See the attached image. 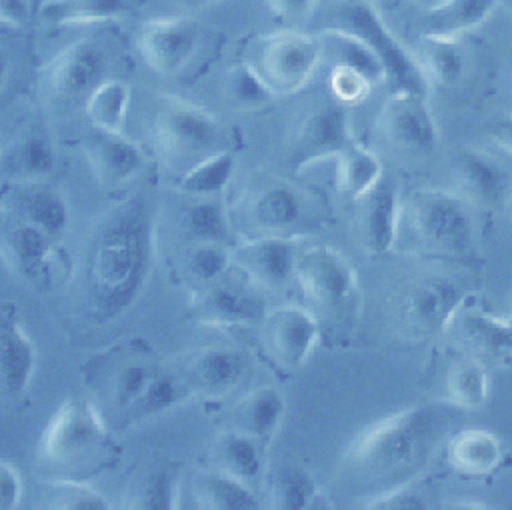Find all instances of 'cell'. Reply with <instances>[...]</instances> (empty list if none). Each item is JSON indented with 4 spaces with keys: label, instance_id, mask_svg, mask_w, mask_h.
<instances>
[{
    "label": "cell",
    "instance_id": "ab89813d",
    "mask_svg": "<svg viewBox=\"0 0 512 510\" xmlns=\"http://www.w3.org/2000/svg\"><path fill=\"white\" fill-rule=\"evenodd\" d=\"M236 160L234 154L224 148L202 162L188 168L182 176H178V192L184 196H202V198H218L234 176Z\"/></svg>",
    "mask_w": 512,
    "mask_h": 510
},
{
    "label": "cell",
    "instance_id": "cb8c5ba5",
    "mask_svg": "<svg viewBox=\"0 0 512 510\" xmlns=\"http://www.w3.org/2000/svg\"><path fill=\"white\" fill-rule=\"evenodd\" d=\"M454 176L460 194L480 208L508 204L512 192V172L494 156L478 148H460L454 158Z\"/></svg>",
    "mask_w": 512,
    "mask_h": 510
},
{
    "label": "cell",
    "instance_id": "1f68e13d",
    "mask_svg": "<svg viewBox=\"0 0 512 510\" xmlns=\"http://www.w3.org/2000/svg\"><path fill=\"white\" fill-rule=\"evenodd\" d=\"M446 458L466 476H484L500 464L502 446L490 430L466 428L446 440Z\"/></svg>",
    "mask_w": 512,
    "mask_h": 510
},
{
    "label": "cell",
    "instance_id": "ba28073f",
    "mask_svg": "<svg viewBox=\"0 0 512 510\" xmlns=\"http://www.w3.org/2000/svg\"><path fill=\"white\" fill-rule=\"evenodd\" d=\"M160 368L138 340L96 356L88 364L86 378L96 390L98 402H104V408H100L104 418L110 412L118 418V424L140 420L144 396Z\"/></svg>",
    "mask_w": 512,
    "mask_h": 510
},
{
    "label": "cell",
    "instance_id": "7402d4cb",
    "mask_svg": "<svg viewBox=\"0 0 512 510\" xmlns=\"http://www.w3.org/2000/svg\"><path fill=\"white\" fill-rule=\"evenodd\" d=\"M82 150L92 176L106 188L130 182L142 172L146 164L140 146L124 136V132L116 130L90 126V132L84 136Z\"/></svg>",
    "mask_w": 512,
    "mask_h": 510
},
{
    "label": "cell",
    "instance_id": "f35d334b",
    "mask_svg": "<svg viewBox=\"0 0 512 510\" xmlns=\"http://www.w3.org/2000/svg\"><path fill=\"white\" fill-rule=\"evenodd\" d=\"M488 398V368L470 356H460L446 372L444 400L458 410H476Z\"/></svg>",
    "mask_w": 512,
    "mask_h": 510
},
{
    "label": "cell",
    "instance_id": "7c38bea8",
    "mask_svg": "<svg viewBox=\"0 0 512 510\" xmlns=\"http://www.w3.org/2000/svg\"><path fill=\"white\" fill-rule=\"evenodd\" d=\"M354 142L346 104L332 100L310 108L296 124L288 142V166L300 172L326 158H336Z\"/></svg>",
    "mask_w": 512,
    "mask_h": 510
},
{
    "label": "cell",
    "instance_id": "ac0fdd59",
    "mask_svg": "<svg viewBox=\"0 0 512 510\" xmlns=\"http://www.w3.org/2000/svg\"><path fill=\"white\" fill-rule=\"evenodd\" d=\"M200 38V24L192 16H156L140 24L138 50L150 70L174 76L194 58Z\"/></svg>",
    "mask_w": 512,
    "mask_h": 510
},
{
    "label": "cell",
    "instance_id": "52a82bcc",
    "mask_svg": "<svg viewBox=\"0 0 512 510\" xmlns=\"http://www.w3.org/2000/svg\"><path fill=\"white\" fill-rule=\"evenodd\" d=\"M328 24L364 40L382 60L386 70L388 92H414L428 96L426 82L414 52L408 50L386 26L380 10L368 0H334L328 8Z\"/></svg>",
    "mask_w": 512,
    "mask_h": 510
},
{
    "label": "cell",
    "instance_id": "4fadbf2b",
    "mask_svg": "<svg viewBox=\"0 0 512 510\" xmlns=\"http://www.w3.org/2000/svg\"><path fill=\"white\" fill-rule=\"evenodd\" d=\"M444 336L454 346L486 368H502L512 364V322L496 318L470 296L458 306L450 318Z\"/></svg>",
    "mask_w": 512,
    "mask_h": 510
},
{
    "label": "cell",
    "instance_id": "db71d44e",
    "mask_svg": "<svg viewBox=\"0 0 512 510\" xmlns=\"http://www.w3.org/2000/svg\"><path fill=\"white\" fill-rule=\"evenodd\" d=\"M416 2H418V6H420L422 10H430V8L440 6V4L446 2V0H416Z\"/></svg>",
    "mask_w": 512,
    "mask_h": 510
},
{
    "label": "cell",
    "instance_id": "f1b7e54d",
    "mask_svg": "<svg viewBox=\"0 0 512 510\" xmlns=\"http://www.w3.org/2000/svg\"><path fill=\"white\" fill-rule=\"evenodd\" d=\"M192 496L202 510H258L262 502L250 488V484L216 470L212 466L202 468L192 478Z\"/></svg>",
    "mask_w": 512,
    "mask_h": 510
},
{
    "label": "cell",
    "instance_id": "e575fe53",
    "mask_svg": "<svg viewBox=\"0 0 512 510\" xmlns=\"http://www.w3.org/2000/svg\"><path fill=\"white\" fill-rule=\"evenodd\" d=\"M316 36L322 44V56L328 52L332 56V64H344L358 70L372 82V86L386 84L384 64L364 40L338 28H320Z\"/></svg>",
    "mask_w": 512,
    "mask_h": 510
},
{
    "label": "cell",
    "instance_id": "7bdbcfd3",
    "mask_svg": "<svg viewBox=\"0 0 512 510\" xmlns=\"http://www.w3.org/2000/svg\"><path fill=\"white\" fill-rule=\"evenodd\" d=\"M130 96V86L126 82L104 78L84 102L90 126L122 132L130 108Z\"/></svg>",
    "mask_w": 512,
    "mask_h": 510
},
{
    "label": "cell",
    "instance_id": "9a60e30c",
    "mask_svg": "<svg viewBox=\"0 0 512 510\" xmlns=\"http://www.w3.org/2000/svg\"><path fill=\"white\" fill-rule=\"evenodd\" d=\"M260 342L266 356L280 370H298L314 350L320 324L312 310L284 304L264 312L260 320Z\"/></svg>",
    "mask_w": 512,
    "mask_h": 510
},
{
    "label": "cell",
    "instance_id": "8992f818",
    "mask_svg": "<svg viewBox=\"0 0 512 510\" xmlns=\"http://www.w3.org/2000/svg\"><path fill=\"white\" fill-rule=\"evenodd\" d=\"M466 286L444 272H420L400 282L388 300L390 324L410 342L430 340L446 332L458 306L468 298Z\"/></svg>",
    "mask_w": 512,
    "mask_h": 510
},
{
    "label": "cell",
    "instance_id": "681fc988",
    "mask_svg": "<svg viewBox=\"0 0 512 510\" xmlns=\"http://www.w3.org/2000/svg\"><path fill=\"white\" fill-rule=\"evenodd\" d=\"M30 20V0H0V22L6 26H26Z\"/></svg>",
    "mask_w": 512,
    "mask_h": 510
},
{
    "label": "cell",
    "instance_id": "816d5d0a",
    "mask_svg": "<svg viewBox=\"0 0 512 510\" xmlns=\"http://www.w3.org/2000/svg\"><path fill=\"white\" fill-rule=\"evenodd\" d=\"M8 58H6V54L0 50V90L4 88V84H6V78H8Z\"/></svg>",
    "mask_w": 512,
    "mask_h": 510
},
{
    "label": "cell",
    "instance_id": "4dcf8cb0",
    "mask_svg": "<svg viewBox=\"0 0 512 510\" xmlns=\"http://www.w3.org/2000/svg\"><path fill=\"white\" fill-rule=\"evenodd\" d=\"M180 482L178 470L170 462L144 466L126 490V508L136 510H174L178 508Z\"/></svg>",
    "mask_w": 512,
    "mask_h": 510
},
{
    "label": "cell",
    "instance_id": "bcb514c9",
    "mask_svg": "<svg viewBox=\"0 0 512 510\" xmlns=\"http://www.w3.org/2000/svg\"><path fill=\"white\" fill-rule=\"evenodd\" d=\"M328 86L332 98L342 104L362 102L372 90V82L364 74L344 64H332L328 74Z\"/></svg>",
    "mask_w": 512,
    "mask_h": 510
},
{
    "label": "cell",
    "instance_id": "f6af8a7d",
    "mask_svg": "<svg viewBox=\"0 0 512 510\" xmlns=\"http://www.w3.org/2000/svg\"><path fill=\"white\" fill-rule=\"evenodd\" d=\"M46 508L58 510H106L110 504L90 484L78 478H56L42 486Z\"/></svg>",
    "mask_w": 512,
    "mask_h": 510
},
{
    "label": "cell",
    "instance_id": "d590c367",
    "mask_svg": "<svg viewBox=\"0 0 512 510\" xmlns=\"http://www.w3.org/2000/svg\"><path fill=\"white\" fill-rule=\"evenodd\" d=\"M178 268L184 280L198 290L232 270V248L216 240L186 242L178 256Z\"/></svg>",
    "mask_w": 512,
    "mask_h": 510
},
{
    "label": "cell",
    "instance_id": "7a4b0ae2",
    "mask_svg": "<svg viewBox=\"0 0 512 510\" xmlns=\"http://www.w3.org/2000/svg\"><path fill=\"white\" fill-rule=\"evenodd\" d=\"M456 410L446 400L412 404L376 420L352 440L340 470L364 508L416 480L452 436Z\"/></svg>",
    "mask_w": 512,
    "mask_h": 510
},
{
    "label": "cell",
    "instance_id": "ee69618b",
    "mask_svg": "<svg viewBox=\"0 0 512 510\" xmlns=\"http://www.w3.org/2000/svg\"><path fill=\"white\" fill-rule=\"evenodd\" d=\"M224 98L232 108L258 110L276 100L274 92L266 86L250 62L234 64L224 78Z\"/></svg>",
    "mask_w": 512,
    "mask_h": 510
},
{
    "label": "cell",
    "instance_id": "11a10c76",
    "mask_svg": "<svg viewBox=\"0 0 512 510\" xmlns=\"http://www.w3.org/2000/svg\"><path fill=\"white\" fill-rule=\"evenodd\" d=\"M368 2H372V4L380 10V8H392V6H396L400 0H368Z\"/></svg>",
    "mask_w": 512,
    "mask_h": 510
},
{
    "label": "cell",
    "instance_id": "d6986e66",
    "mask_svg": "<svg viewBox=\"0 0 512 510\" xmlns=\"http://www.w3.org/2000/svg\"><path fill=\"white\" fill-rule=\"evenodd\" d=\"M56 242L40 224L0 204V258L12 274L24 280L40 278Z\"/></svg>",
    "mask_w": 512,
    "mask_h": 510
},
{
    "label": "cell",
    "instance_id": "9f6ffc18",
    "mask_svg": "<svg viewBox=\"0 0 512 510\" xmlns=\"http://www.w3.org/2000/svg\"><path fill=\"white\" fill-rule=\"evenodd\" d=\"M498 4H504L508 10H512V0H498Z\"/></svg>",
    "mask_w": 512,
    "mask_h": 510
},
{
    "label": "cell",
    "instance_id": "91938a15",
    "mask_svg": "<svg viewBox=\"0 0 512 510\" xmlns=\"http://www.w3.org/2000/svg\"><path fill=\"white\" fill-rule=\"evenodd\" d=\"M0 152H2V144H0Z\"/></svg>",
    "mask_w": 512,
    "mask_h": 510
},
{
    "label": "cell",
    "instance_id": "74e56055",
    "mask_svg": "<svg viewBox=\"0 0 512 510\" xmlns=\"http://www.w3.org/2000/svg\"><path fill=\"white\" fill-rule=\"evenodd\" d=\"M190 200L180 208L176 226L186 242L216 240L226 242L230 236V214L218 198L188 196Z\"/></svg>",
    "mask_w": 512,
    "mask_h": 510
},
{
    "label": "cell",
    "instance_id": "d6a6232c",
    "mask_svg": "<svg viewBox=\"0 0 512 510\" xmlns=\"http://www.w3.org/2000/svg\"><path fill=\"white\" fill-rule=\"evenodd\" d=\"M414 58L430 86H456L466 70V54L458 38L420 36Z\"/></svg>",
    "mask_w": 512,
    "mask_h": 510
},
{
    "label": "cell",
    "instance_id": "44dd1931",
    "mask_svg": "<svg viewBox=\"0 0 512 510\" xmlns=\"http://www.w3.org/2000/svg\"><path fill=\"white\" fill-rule=\"evenodd\" d=\"M258 292L260 290L248 280L232 282L226 274L198 288L192 308L202 324L220 328L246 326L264 316V302Z\"/></svg>",
    "mask_w": 512,
    "mask_h": 510
},
{
    "label": "cell",
    "instance_id": "b9f144b4",
    "mask_svg": "<svg viewBox=\"0 0 512 510\" xmlns=\"http://www.w3.org/2000/svg\"><path fill=\"white\" fill-rule=\"evenodd\" d=\"M270 508L276 510H308L320 500L314 478L296 464H284L274 470L268 482Z\"/></svg>",
    "mask_w": 512,
    "mask_h": 510
},
{
    "label": "cell",
    "instance_id": "f546056e",
    "mask_svg": "<svg viewBox=\"0 0 512 510\" xmlns=\"http://www.w3.org/2000/svg\"><path fill=\"white\" fill-rule=\"evenodd\" d=\"M498 0H446L436 8L424 10L420 36L458 38L484 24Z\"/></svg>",
    "mask_w": 512,
    "mask_h": 510
},
{
    "label": "cell",
    "instance_id": "277c9868",
    "mask_svg": "<svg viewBox=\"0 0 512 510\" xmlns=\"http://www.w3.org/2000/svg\"><path fill=\"white\" fill-rule=\"evenodd\" d=\"M116 446L102 410L90 398H66L38 438V460L66 472L90 474L112 460Z\"/></svg>",
    "mask_w": 512,
    "mask_h": 510
},
{
    "label": "cell",
    "instance_id": "e0dca14e",
    "mask_svg": "<svg viewBox=\"0 0 512 510\" xmlns=\"http://www.w3.org/2000/svg\"><path fill=\"white\" fill-rule=\"evenodd\" d=\"M296 258V236H246L232 248V270L260 292H280L294 280Z\"/></svg>",
    "mask_w": 512,
    "mask_h": 510
},
{
    "label": "cell",
    "instance_id": "8d00e7d4",
    "mask_svg": "<svg viewBox=\"0 0 512 510\" xmlns=\"http://www.w3.org/2000/svg\"><path fill=\"white\" fill-rule=\"evenodd\" d=\"M130 0H40L38 18L50 26L94 24L122 18Z\"/></svg>",
    "mask_w": 512,
    "mask_h": 510
},
{
    "label": "cell",
    "instance_id": "f5cc1de1",
    "mask_svg": "<svg viewBox=\"0 0 512 510\" xmlns=\"http://www.w3.org/2000/svg\"><path fill=\"white\" fill-rule=\"evenodd\" d=\"M182 6H186V8H192V10H198V8H206V6H210V4H214V2H218V0H178Z\"/></svg>",
    "mask_w": 512,
    "mask_h": 510
},
{
    "label": "cell",
    "instance_id": "3957f363",
    "mask_svg": "<svg viewBox=\"0 0 512 510\" xmlns=\"http://www.w3.org/2000/svg\"><path fill=\"white\" fill-rule=\"evenodd\" d=\"M472 204L460 192L418 188L402 198L396 246L422 258H468L474 252Z\"/></svg>",
    "mask_w": 512,
    "mask_h": 510
},
{
    "label": "cell",
    "instance_id": "5bb4252c",
    "mask_svg": "<svg viewBox=\"0 0 512 510\" xmlns=\"http://www.w3.org/2000/svg\"><path fill=\"white\" fill-rule=\"evenodd\" d=\"M106 54L92 40H76L64 46L42 70L46 94L64 106L86 102L90 92L104 80Z\"/></svg>",
    "mask_w": 512,
    "mask_h": 510
},
{
    "label": "cell",
    "instance_id": "484cf974",
    "mask_svg": "<svg viewBox=\"0 0 512 510\" xmlns=\"http://www.w3.org/2000/svg\"><path fill=\"white\" fill-rule=\"evenodd\" d=\"M0 204L40 224L56 240L64 236L70 222L66 198L58 188L46 184L44 180L8 182V188L0 196Z\"/></svg>",
    "mask_w": 512,
    "mask_h": 510
},
{
    "label": "cell",
    "instance_id": "9c48e42d",
    "mask_svg": "<svg viewBox=\"0 0 512 510\" xmlns=\"http://www.w3.org/2000/svg\"><path fill=\"white\" fill-rule=\"evenodd\" d=\"M248 236H300L310 224V198L294 182L278 176H254L228 210Z\"/></svg>",
    "mask_w": 512,
    "mask_h": 510
},
{
    "label": "cell",
    "instance_id": "680465c9",
    "mask_svg": "<svg viewBox=\"0 0 512 510\" xmlns=\"http://www.w3.org/2000/svg\"><path fill=\"white\" fill-rule=\"evenodd\" d=\"M510 322H512V302H510V318H508Z\"/></svg>",
    "mask_w": 512,
    "mask_h": 510
},
{
    "label": "cell",
    "instance_id": "60d3db41",
    "mask_svg": "<svg viewBox=\"0 0 512 510\" xmlns=\"http://www.w3.org/2000/svg\"><path fill=\"white\" fill-rule=\"evenodd\" d=\"M336 160L338 190L352 202L362 196L384 172L380 158L358 142H352L348 148H344Z\"/></svg>",
    "mask_w": 512,
    "mask_h": 510
},
{
    "label": "cell",
    "instance_id": "c3c4849f",
    "mask_svg": "<svg viewBox=\"0 0 512 510\" xmlns=\"http://www.w3.org/2000/svg\"><path fill=\"white\" fill-rule=\"evenodd\" d=\"M268 8L286 22H302L314 10L318 0H266Z\"/></svg>",
    "mask_w": 512,
    "mask_h": 510
},
{
    "label": "cell",
    "instance_id": "7dc6e473",
    "mask_svg": "<svg viewBox=\"0 0 512 510\" xmlns=\"http://www.w3.org/2000/svg\"><path fill=\"white\" fill-rule=\"evenodd\" d=\"M22 476L14 464L0 460V510H14L22 502Z\"/></svg>",
    "mask_w": 512,
    "mask_h": 510
},
{
    "label": "cell",
    "instance_id": "4316f807",
    "mask_svg": "<svg viewBox=\"0 0 512 510\" xmlns=\"http://www.w3.org/2000/svg\"><path fill=\"white\" fill-rule=\"evenodd\" d=\"M56 168V148L42 128L20 132L0 152V174L8 182H36L48 178Z\"/></svg>",
    "mask_w": 512,
    "mask_h": 510
},
{
    "label": "cell",
    "instance_id": "30bf717a",
    "mask_svg": "<svg viewBox=\"0 0 512 510\" xmlns=\"http://www.w3.org/2000/svg\"><path fill=\"white\" fill-rule=\"evenodd\" d=\"M322 60L318 36L300 30H276L262 36L248 60L276 98L300 92Z\"/></svg>",
    "mask_w": 512,
    "mask_h": 510
},
{
    "label": "cell",
    "instance_id": "6da1fadb",
    "mask_svg": "<svg viewBox=\"0 0 512 510\" xmlns=\"http://www.w3.org/2000/svg\"><path fill=\"white\" fill-rule=\"evenodd\" d=\"M156 212L144 196L126 198L90 228L74 278L90 320L106 324L126 312L146 288L154 266Z\"/></svg>",
    "mask_w": 512,
    "mask_h": 510
},
{
    "label": "cell",
    "instance_id": "ffe728a7",
    "mask_svg": "<svg viewBox=\"0 0 512 510\" xmlns=\"http://www.w3.org/2000/svg\"><path fill=\"white\" fill-rule=\"evenodd\" d=\"M352 204L356 206V230L362 248L372 256L388 254L396 246L398 236L402 204L398 182L382 172Z\"/></svg>",
    "mask_w": 512,
    "mask_h": 510
},
{
    "label": "cell",
    "instance_id": "836d02e7",
    "mask_svg": "<svg viewBox=\"0 0 512 510\" xmlns=\"http://www.w3.org/2000/svg\"><path fill=\"white\" fill-rule=\"evenodd\" d=\"M262 446L248 434L226 428L214 438L210 448V464L246 484L254 482L262 472Z\"/></svg>",
    "mask_w": 512,
    "mask_h": 510
},
{
    "label": "cell",
    "instance_id": "2e32d148",
    "mask_svg": "<svg viewBox=\"0 0 512 510\" xmlns=\"http://www.w3.org/2000/svg\"><path fill=\"white\" fill-rule=\"evenodd\" d=\"M378 128L392 148L410 156L432 154L440 140L428 96L414 92H388L378 114Z\"/></svg>",
    "mask_w": 512,
    "mask_h": 510
},
{
    "label": "cell",
    "instance_id": "d4e9b609",
    "mask_svg": "<svg viewBox=\"0 0 512 510\" xmlns=\"http://www.w3.org/2000/svg\"><path fill=\"white\" fill-rule=\"evenodd\" d=\"M36 370V346L12 314L0 306V400H18L26 394Z\"/></svg>",
    "mask_w": 512,
    "mask_h": 510
},
{
    "label": "cell",
    "instance_id": "8fae6325",
    "mask_svg": "<svg viewBox=\"0 0 512 510\" xmlns=\"http://www.w3.org/2000/svg\"><path fill=\"white\" fill-rule=\"evenodd\" d=\"M294 280L304 298L324 314H340L356 304V270L336 248L312 246L298 252Z\"/></svg>",
    "mask_w": 512,
    "mask_h": 510
},
{
    "label": "cell",
    "instance_id": "603a6c76",
    "mask_svg": "<svg viewBox=\"0 0 512 510\" xmlns=\"http://www.w3.org/2000/svg\"><path fill=\"white\" fill-rule=\"evenodd\" d=\"M246 372L248 360L242 352L224 346H204L184 356L180 376L188 392L218 398L234 390Z\"/></svg>",
    "mask_w": 512,
    "mask_h": 510
},
{
    "label": "cell",
    "instance_id": "f907efd6",
    "mask_svg": "<svg viewBox=\"0 0 512 510\" xmlns=\"http://www.w3.org/2000/svg\"><path fill=\"white\" fill-rule=\"evenodd\" d=\"M488 136L500 150L512 156V114L500 116L488 130Z\"/></svg>",
    "mask_w": 512,
    "mask_h": 510
},
{
    "label": "cell",
    "instance_id": "6f0895ef",
    "mask_svg": "<svg viewBox=\"0 0 512 510\" xmlns=\"http://www.w3.org/2000/svg\"><path fill=\"white\" fill-rule=\"evenodd\" d=\"M508 206H510V212H512V192H510V198H508Z\"/></svg>",
    "mask_w": 512,
    "mask_h": 510
},
{
    "label": "cell",
    "instance_id": "5b68a950",
    "mask_svg": "<svg viewBox=\"0 0 512 510\" xmlns=\"http://www.w3.org/2000/svg\"><path fill=\"white\" fill-rule=\"evenodd\" d=\"M150 140L160 162L178 176L224 150L218 118L178 96L158 98L150 114Z\"/></svg>",
    "mask_w": 512,
    "mask_h": 510
},
{
    "label": "cell",
    "instance_id": "83f0119b",
    "mask_svg": "<svg viewBox=\"0 0 512 510\" xmlns=\"http://www.w3.org/2000/svg\"><path fill=\"white\" fill-rule=\"evenodd\" d=\"M286 402L278 388L260 386L242 396L228 414V426L252 436L262 448H266L284 418Z\"/></svg>",
    "mask_w": 512,
    "mask_h": 510
}]
</instances>
